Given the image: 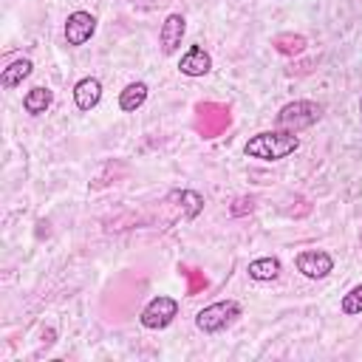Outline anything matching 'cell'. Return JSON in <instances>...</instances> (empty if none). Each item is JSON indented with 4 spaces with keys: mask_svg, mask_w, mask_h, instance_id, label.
Returning <instances> with one entry per match:
<instances>
[{
    "mask_svg": "<svg viewBox=\"0 0 362 362\" xmlns=\"http://www.w3.org/2000/svg\"><path fill=\"white\" fill-rule=\"evenodd\" d=\"M297 147H300V136L277 127V130L255 133L243 144V153L249 158H257V161H280V158H288L291 153H297Z\"/></svg>",
    "mask_w": 362,
    "mask_h": 362,
    "instance_id": "6da1fadb",
    "label": "cell"
},
{
    "mask_svg": "<svg viewBox=\"0 0 362 362\" xmlns=\"http://www.w3.org/2000/svg\"><path fill=\"white\" fill-rule=\"evenodd\" d=\"M238 317H240V303H238V300H218V303L204 305V308L195 314V328H198L201 334H221V331H226Z\"/></svg>",
    "mask_w": 362,
    "mask_h": 362,
    "instance_id": "7a4b0ae2",
    "label": "cell"
},
{
    "mask_svg": "<svg viewBox=\"0 0 362 362\" xmlns=\"http://www.w3.org/2000/svg\"><path fill=\"white\" fill-rule=\"evenodd\" d=\"M320 116H322V105H317V102H311V99H297V102H288V105L280 107L274 124H277L280 130L297 133V130L311 127L314 122H320Z\"/></svg>",
    "mask_w": 362,
    "mask_h": 362,
    "instance_id": "3957f363",
    "label": "cell"
},
{
    "mask_svg": "<svg viewBox=\"0 0 362 362\" xmlns=\"http://www.w3.org/2000/svg\"><path fill=\"white\" fill-rule=\"evenodd\" d=\"M178 317V300L167 297V294H156L139 314V322L147 331H164L173 320Z\"/></svg>",
    "mask_w": 362,
    "mask_h": 362,
    "instance_id": "277c9868",
    "label": "cell"
},
{
    "mask_svg": "<svg viewBox=\"0 0 362 362\" xmlns=\"http://www.w3.org/2000/svg\"><path fill=\"white\" fill-rule=\"evenodd\" d=\"M294 266L303 277L308 280H322L334 272V257L325 252V249H303L297 257H294Z\"/></svg>",
    "mask_w": 362,
    "mask_h": 362,
    "instance_id": "5b68a950",
    "label": "cell"
},
{
    "mask_svg": "<svg viewBox=\"0 0 362 362\" xmlns=\"http://www.w3.org/2000/svg\"><path fill=\"white\" fill-rule=\"evenodd\" d=\"M62 34H65V42L71 48H79L96 34V17L90 11H71L68 20H65Z\"/></svg>",
    "mask_w": 362,
    "mask_h": 362,
    "instance_id": "8992f818",
    "label": "cell"
},
{
    "mask_svg": "<svg viewBox=\"0 0 362 362\" xmlns=\"http://www.w3.org/2000/svg\"><path fill=\"white\" fill-rule=\"evenodd\" d=\"M184 34H187V20H184V14H178V11L167 14L164 23H161V31H158V45H161V51H164V54H175V51L181 48Z\"/></svg>",
    "mask_w": 362,
    "mask_h": 362,
    "instance_id": "52a82bcc",
    "label": "cell"
},
{
    "mask_svg": "<svg viewBox=\"0 0 362 362\" xmlns=\"http://www.w3.org/2000/svg\"><path fill=\"white\" fill-rule=\"evenodd\" d=\"M178 71H181L184 76H206V74L212 71V57H209V51H206L204 45H189V48L181 54V59H178Z\"/></svg>",
    "mask_w": 362,
    "mask_h": 362,
    "instance_id": "ba28073f",
    "label": "cell"
},
{
    "mask_svg": "<svg viewBox=\"0 0 362 362\" xmlns=\"http://www.w3.org/2000/svg\"><path fill=\"white\" fill-rule=\"evenodd\" d=\"M102 102V82L96 76H82L76 85H74V105L79 110H93L96 105Z\"/></svg>",
    "mask_w": 362,
    "mask_h": 362,
    "instance_id": "9c48e42d",
    "label": "cell"
},
{
    "mask_svg": "<svg viewBox=\"0 0 362 362\" xmlns=\"http://www.w3.org/2000/svg\"><path fill=\"white\" fill-rule=\"evenodd\" d=\"M280 260L274 257V255H266V257H255V260H249V266H246V274L252 277V280H257V283H272V280H277L280 277Z\"/></svg>",
    "mask_w": 362,
    "mask_h": 362,
    "instance_id": "30bf717a",
    "label": "cell"
},
{
    "mask_svg": "<svg viewBox=\"0 0 362 362\" xmlns=\"http://www.w3.org/2000/svg\"><path fill=\"white\" fill-rule=\"evenodd\" d=\"M51 102H54V90L45 88V85H34V88L25 90V96H23V110H25L28 116H42V113L51 107Z\"/></svg>",
    "mask_w": 362,
    "mask_h": 362,
    "instance_id": "8fae6325",
    "label": "cell"
},
{
    "mask_svg": "<svg viewBox=\"0 0 362 362\" xmlns=\"http://www.w3.org/2000/svg\"><path fill=\"white\" fill-rule=\"evenodd\" d=\"M31 71H34V62H31L28 57H20V59H14L11 65L3 68L0 85H3V88H17V85H23V79L31 76Z\"/></svg>",
    "mask_w": 362,
    "mask_h": 362,
    "instance_id": "7c38bea8",
    "label": "cell"
},
{
    "mask_svg": "<svg viewBox=\"0 0 362 362\" xmlns=\"http://www.w3.org/2000/svg\"><path fill=\"white\" fill-rule=\"evenodd\" d=\"M147 82H130L122 93H119V107L124 110V113H136L144 102H147Z\"/></svg>",
    "mask_w": 362,
    "mask_h": 362,
    "instance_id": "4fadbf2b",
    "label": "cell"
},
{
    "mask_svg": "<svg viewBox=\"0 0 362 362\" xmlns=\"http://www.w3.org/2000/svg\"><path fill=\"white\" fill-rule=\"evenodd\" d=\"M175 198L181 201L187 221H192V218L201 215V209H204V195H201V192H195V189H181V192H175Z\"/></svg>",
    "mask_w": 362,
    "mask_h": 362,
    "instance_id": "5bb4252c",
    "label": "cell"
},
{
    "mask_svg": "<svg viewBox=\"0 0 362 362\" xmlns=\"http://www.w3.org/2000/svg\"><path fill=\"white\" fill-rule=\"evenodd\" d=\"M339 308H342V314H362V283H356L345 297H342V303H339Z\"/></svg>",
    "mask_w": 362,
    "mask_h": 362,
    "instance_id": "9a60e30c",
    "label": "cell"
},
{
    "mask_svg": "<svg viewBox=\"0 0 362 362\" xmlns=\"http://www.w3.org/2000/svg\"><path fill=\"white\" fill-rule=\"evenodd\" d=\"M359 119H362V96H359Z\"/></svg>",
    "mask_w": 362,
    "mask_h": 362,
    "instance_id": "2e32d148",
    "label": "cell"
}]
</instances>
